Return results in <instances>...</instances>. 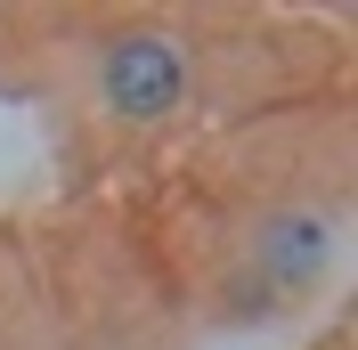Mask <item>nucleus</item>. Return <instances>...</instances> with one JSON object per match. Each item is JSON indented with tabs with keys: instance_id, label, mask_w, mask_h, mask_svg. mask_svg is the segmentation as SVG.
<instances>
[{
	"instance_id": "nucleus-2",
	"label": "nucleus",
	"mask_w": 358,
	"mask_h": 350,
	"mask_svg": "<svg viewBox=\"0 0 358 350\" xmlns=\"http://www.w3.org/2000/svg\"><path fill=\"white\" fill-rule=\"evenodd\" d=\"M245 269L261 277L268 302H301L326 269H334V220L317 204H268L245 237Z\"/></svg>"
},
{
	"instance_id": "nucleus-1",
	"label": "nucleus",
	"mask_w": 358,
	"mask_h": 350,
	"mask_svg": "<svg viewBox=\"0 0 358 350\" xmlns=\"http://www.w3.org/2000/svg\"><path fill=\"white\" fill-rule=\"evenodd\" d=\"M90 98L114 131H171L196 106V41L171 17H122L90 41Z\"/></svg>"
}]
</instances>
